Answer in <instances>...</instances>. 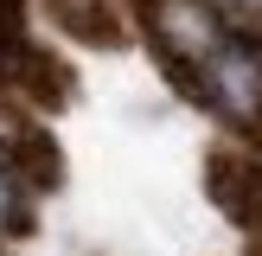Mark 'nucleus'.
Returning <instances> with one entry per match:
<instances>
[{
    "instance_id": "f257e3e1",
    "label": "nucleus",
    "mask_w": 262,
    "mask_h": 256,
    "mask_svg": "<svg viewBox=\"0 0 262 256\" xmlns=\"http://www.w3.org/2000/svg\"><path fill=\"white\" fill-rule=\"evenodd\" d=\"M135 26L179 90H192V77L211 64V51L237 32L217 0H135Z\"/></svg>"
},
{
    "instance_id": "f03ea898",
    "label": "nucleus",
    "mask_w": 262,
    "mask_h": 256,
    "mask_svg": "<svg viewBox=\"0 0 262 256\" xmlns=\"http://www.w3.org/2000/svg\"><path fill=\"white\" fill-rule=\"evenodd\" d=\"M186 96L205 102L237 141H256L262 135V38L256 32H230L211 51V64L192 77Z\"/></svg>"
},
{
    "instance_id": "7ed1b4c3",
    "label": "nucleus",
    "mask_w": 262,
    "mask_h": 256,
    "mask_svg": "<svg viewBox=\"0 0 262 256\" xmlns=\"http://www.w3.org/2000/svg\"><path fill=\"white\" fill-rule=\"evenodd\" d=\"M205 192L237 230H262V147L256 141H217L205 160Z\"/></svg>"
},
{
    "instance_id": "20e7f679",
    "label": "nucleus",
    "mask_w": 262,
    "mask_h": 256,
    "mask_svg": "<svg viewBox=\"0 0 262 256\" xmlns=\"http://www.w3.org/2000/svg\"><path fill=\"white\" fill-rule=\"evenodd\" d=\"M45 13L64 26L71 38H83V45H122L128 38V19H122V0H45Z\"/></svg>"
},
{
    "instance_id": "39448f33",
    "label": "nucleus",
    "mask_w": 262,
    "mask_h": 256,
    "mask_svg": "<svg viewBox=\"0 0 262 256\" xmlns=\"http://www.w3.org/2000/svg\"><path fill=\"white\" fill-rule=\"evenodd\" d=\"M26 230H32V186L0 160V243L26 237Z\"/></svg>"
},
{
    "instance_id": "423d86ee",
    "label": "nucleus",
    "mask_w": 262,
    "mask_h": 256,
    "mask_svg": "<svg viewBox=\"0 0 262 256\" xmlns=\"http://www.w3.org/2000/svg\"><path fill=\"white\" fill-rule=\"evenodd\" d=\"M26 7H32V0H0V77H7V64L19 58L26 45H32V26H26Z\"/></svg>"
},
{
    "instance_id": "0eeeda50",
    "label": "nucleus",
    "mask_w": 262,
    "mask_h": 256,
    "mask_svg": "<svg viewBox=\"0 0 262 256\" xmlns=\"http://www.w3.org/2000/svg\"><path fill=\"white\" fill-rule=\"evenodd\" d=\"M224 13H243V19H262V0H217Z\"/></svg>"
}]
</instances>
